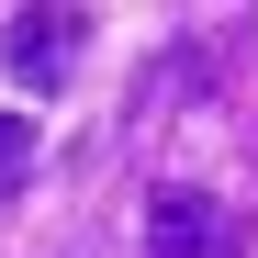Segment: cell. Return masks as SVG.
Wrapping results in <instances>:
<instances>
[{
	"label": "cell",
	"mask_w": 258,
	"mask_h": 258,
	"mask_svg": "<svg viewBox=\"0 0 258 258\" xmlns=\"http://www.w3.org/2000/svg\"><path fill=\"white\" fill-rule=\"evenodd\" d=\"M79 45H90V12L34 0V12H12V34H0V68H12L23 90H68V79H79Z\"/></svg>",
	"instance_id": "1"
},
{
	"label": "cell",
	"mask_w": 258,
	"mask_h": 258,
	"mask_svg": "<svg viewBox=\"0 0 258 258\" xmlns=\"http://www.w3.org/2000/svg\"><path fill=\"white\" fill-rule=\"evenodd\" d=\"M146 258H236V213L191 180H157L146 191Z\"/></svg>",
	"instance_id": "2"
},
{
	"label": "cell",
	"mask_w": 258,
	"mask_h": 258,
	"mask_svg": "<svg viewBox=\"0 0 258 258\" xmlns=\"http://www.w3.org/2000/svg\"><path fill=\"white\" fill-rule=\"evenodd\" d=\"M23 168H34V123L0 112V202H23Z\"/></svg>",
	"instance_id": "3"
}]
</instances>
